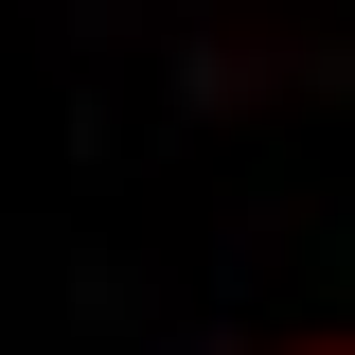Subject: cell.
Returning a JSON list of instances; mask_svg holds the SVG:
<instances>
[{"mask_svg": "<svg viewBox=\"0 0 355 355\" xmlns=\"http://www.w3.org/2000/svg\"><path fill=\"white\" fill-rule=\"evenodd\" d=\"M302 355H355V338H302Z\"/></svg>", "mask_w": 355, "mask_h": 355, "instance_id": "6da1fadb", "label": "cell"}]
</instances>
